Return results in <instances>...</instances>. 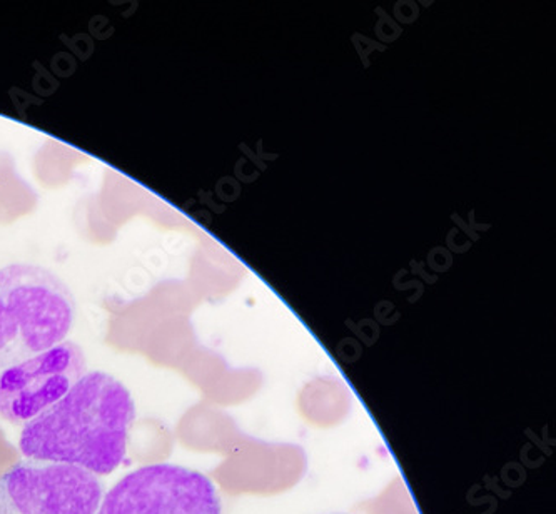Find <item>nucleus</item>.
Here are the masks:
<instances>
[{
    "mask_svg": "<svg viewBox=\"0 0 556 514\" xmlns=\"http://www.w3.org/2000/svg\"><path fill=\"white\" fill-rule=\"evenodd\" d=\"M135 399L121 381L102 371L87 373L61 401L24 426V457L73 464L92 475H111L126 458Z\"/></svg>",
    "mask_w": 556,
    "mask_h": 514,
    "instance_id": "1",
    "label": "nucleus"
},
{
    "mask_svg": "<svg viewBox=\"0 0 556 514\" xmlns=\"http://www.w3.org/2000/svg\"><path fill=\"white\" fill-rule=\"evenodd\" d=\"M98 476L73 464L18 461L0 476V514H98Z\"/></svg>",
    "mask_w": 556,
    "mask_h": 514,
    "instance_id": "3",
    "label": "nucleus"
},
{
    "mask_svg": "<svg viewBox=\"0 0 556 514\" xmlns=\"http://www.w3.org/2000/svg\"><path fill=\"white\" fill-rule=\"evenodd\" d=\"M98 514H223V507L207 476L164 463L124 476L102 498Z\"/></svg>",
    "mask_w": 556,
    "mask_h": 514,
    "instance_id": "4",
    "label": "nucleus"
},
{
    "mask_svg": "<svg viewBox=\"0 0 556 514\" xmlns=\"http://www.w3.org/2000/svg\"><path fill=\"white\" fill-rule=\"evenodd\" d=\"M86 374V355L73 340L8 368L0 373V417L26 426L61 401Z\"/></svg>",
    "mask_w": 556,
    "mask_h": 514,
    "instance_id": "5",
    "label": "nucleus"
},
{
    "mask_svg": "<svg viewBox=\"0 0 556 514\" xmlns=\"http://www.w3.org/2000/svg\"><path fill=\"white\" fill-rule=\"evenodd\" d=\"M76 321L73 291L40 266L0 271V370L64 343Z\"/></svg>",
    "mask_w": 556,
    "mask_h": 514,
    "instance_id": "2",
    "label": "nucleus"
}]
</instances>
